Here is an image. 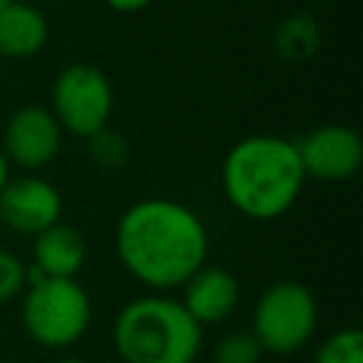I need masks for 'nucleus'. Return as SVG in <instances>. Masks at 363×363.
Instances as JSON below:
<instances>
[{
  "label": "nucleus",
  "mask_w": 363,
  "mask_h": 363,
  "mask_svg": "<svg viewBox=\"0 0 363 363\" xmlns=\"http://www.w3.org/2000/svg\"><path fill=\"white\" fill-rule=\"evenodd\" d=\"M318 329V301L309 286L298 281L269 284L252 306V337L264 354H295L301 352Z\"/></svg>",
  "instance_id": "nucleus-5"
},
{
  "label": "nucleus",
  "mask_w": 363,
  "mask_h": 363,
  "mask_svg": "<svg viewBox=\"0 0 363 363\" xmlns=\"http://www.w3.org/2000/svg\"><path fill=\"white\" fill-rule=\"evenodd\" d=\"M272 48L286 62H303L315 57L320 48V23L306 11L286 17L272 37Z\"/></svg>",
  "instance_id": "nucleus-13"
},
{
  "label": "nucleus",
  "mask_w": 363,
  "mask_h": 363,
  "mask_svg": "<svg viewBox=\"0 0 363 363\" xmlns=\"http://www.w3.org/2000/svg\"><path fill=\"white\" fill-rule=\"evenodd\" d=\"M88 244L82 233L71 224H51L34 235L31 244V269H26L31 278H77V272L85 267Z\"/></svg>",
  "instance_id": "nucleus-11"
},
{
  "label": "nucleus",
  "mask_w": 363,
  "mask_h": 363,
  "mask_svg": "<svg viewBox=\"0 0 363 363\" xmlns=\"http://www.w3.org/2000/svg\"><path fill=\"white\" fill-rule=\"evenodd\" d=\"M113 250L136 284L173 292L207 261L210 241L196 210L167 196H147L122 210Z\"/></svg>",
  "instance_id": "nucleus-1"
},
{
  "label": "nucleus",
  "mask_w": 363,
  "mask_h": 363,
  "mask_svg": "<svg viewBox=\"0 0 363 363\" xmlns=\"http://www.w3.org/2000/svg\"><path fill=\"white\" fill-rule=\"evenodd\" d=\"M306 182L298 147L275 133L238 139L221 162V190L235 213L252 221L281 218Z\"/></svg>",
  "instance_id": "nucleus-2"
},
{
  "label": "nucleus",
  "mask_w": 363,
  "mask_h": 363,
  "mask_svg": "<svg viewBox=\"0 0 363 363\" xmlns=\"http://www.w3.org/2000/svg\"><path fill=\"white\" fill-rule=\"evenodd\" d=\"M261 354H264V349L258 346L252 332L235 329L216 340L210 363H261Z\"/></svg>",
  "instance_id": "nucleus-16"
},
{
  "label": "nucleus",
  "mask_w": 363,
  "mask_h": 363,
  "mask_svg": "<svg viewBox=\"0 0 363 363\" xmlns=\"http://www.w3.org/2000/svg\"><path fill=\"white\" fill-rule=\"evenodd\" d=\"M102 3L113 11H119V14H136V11L147 9L153 0H102Z\"/></svg>",
  "instance_id": "nucleus-18"
},
{
  "label": "nucleus",
  "mask_w": 363,
  "mask_h": 363,
  "mask_svg": "<svg viewBox=\"0 0 363 363\" xmlns=\"http://www.w3.org/2000/svg\"><path fill=\"white\" fill-rule=\"evenodd\" d=\"M62 133L88 139L99 128L111 125L113 113V85L96 65L71 62L51 85V108Z\"/></svg>",
  "instance_id": "nucleus-6"
},
{
  "label": "nucleus",
  "mask_w": 363,
  "mask_h": 363,
  "mask_svg": "<svg viewBox=\"0 0 363 363\" xmlns=\"http://www.w3.org/2000/svg\"><path fill=\"white\" fill-rule=\"evenodd\" d=\"M111 340L122 363H196L204 326L190 318L179 298L147 292L116 312Z\"/></svg>",
  "instance_id": "nucleus-3"
},
{
  "label": "nucleus",
  "mask_w": 363,
  "mask_h": 363,
  "mask_svg": "<svg viewBox=\"0 0 363 363\" xmlns=\"http://www.w3.org/2000/svg\"><path fill=\"white\" fill-rule=\"evenodd\" d=\"M0 363H17V360H0Z\"/></svg>",
  "instance_id": "nucleus-23"
},
{
  "label": "nucleus",
  "mask_w": 363,
  "mask_h": 363,
  "mask_svg": "<svg viewBox=\"0 0 363 363\" xmlns=\"http://www.w3.org/2000/svg\"><path fill=\"white\" fill-rule=\"evenodd\" d=\"M0 147L11 167L40 170L57 159L62 147V128L48 108L23 105L9 116Z\"/></svg>",
  "instance_id": "nucleus-7"
},
{
  "label": "nucleus",
  "mask_w": 363,
  "mask_h": 363,
  "mask_svg": "<svg viewBox=\"0 0 363 363\" xmlns=\"http://www.w3.org/2000/svg\"><path fill=\"white\" fill-rule=\"evenodd\" d=\"M60 216H62L60 190L37 173L11 176L0 190V227L17 235L34 238L40 230L57 224Z\"/></svg>",
  "instance_id": "nucleus-8"
},
{
  "label": "nucleus",
  "mask_w": 363,
  "mask_h": 363,
  "mask_svg": "<svg viewBox=\"0 0 363 363\" xmlns=\"http://www.w3.org/2000/svg\"><path fill=\"white\" fill-rule=\"evenodd\" d=\"M26 284L20 306L26 335L43 349H71L79 343L94 318L88 289L77 278L34 275Z\"/></svg>",
  "instance_id": "nucleus-4"
},
{
  "label": "nucleus",
  "mask_w": 363,
  "mask_h": 363,
  "mask_svg": "<svg viewBox=\"0 0 363 363\" xmlns=\"http://www.w3.org/2000/svg\"><path fill=\"white\" fill-rule=\"evenodd\" d=\"M179 289H182V306L190 312V318L199 326H213L227 320L241 301L238 278L230 269L207 261Z\"/></svg>",
  "instance_id": "nucleus-10"
},
{
  "label": "nucleus",
  "mask_w": 363,
  "mask_h": 363,
  "mask_svg": "<svg viewBox=\"0 0 363 363\" xmlns=\"http://www.w3.org/2000/svg\"><path fill=\"white\" fill-rule=\"evenodd\" d=\"M57 363H88V360H82V357H62V360H57Z\"/></svg>",
  "instance_id": "nucleus-20"
},
{
  "label": "nucleus",
  "mask_w": 363,
  "mask_h": 363,
  "mask_svg": "<svg viewBox=\"0 0 363 363\" xmlns=\"http://www.w3.org/2000/svg\"><path fill=\"white\" fill-rule=\"evenodd\" d=\"M88 156L99 170H122L128 164L130 145L119 130L105 125V128H99L96 133L88 136Z\"/></svg>",
  "instance_id": "nucleus-14"
},
{
  "label": "nucleus",
  "mask_w": 363,
  "mask_h": 363,
  "mask_svg": "<svg viewBox=\"0 0 363 363\" xmlns=\"http://www.w3.org/2000/svg\"><path fill=\"white\" fill-rule=\"evenodd\" d=\"M312 363H363V332L354 326L335 329L323 337Z\"/></svg>",
  "instance_id": "nucleus-15"
},
{
  "label": "nucleus",
  "mask_w": 363,
  "mask_h": 363,
  "mask_svg": "<svg viewBox=\"0 0 363 363\" xmlns=\"http://www.w3.org/2000/svg\"><path fill=\"white\" fill-rule=\"evenodd\" d=\"M11 179V164H9V159H6V153H3V147H0V190H3V184Z\"/></svg>",
  "instance_id": "nucleus-19"
},
{
  "label": "nucleus",
  "mask_w": 363,
  "mask_h": 363,
  "mask_svg": "<svg viewBox=\"0 0 363 363\" xmlns=\"http://www.w3.org/2000/svg\"><path fill=\"white\" fill-rule=\"evenodd\" d=\"M26 269H28V267L20 261L17 252L0 247V303L17 298V295L23 292V286H26V281H28V272H26Z\"/></svg>",
  "instance_id": "nucleus-17"
},
{
  "label": "nucleus",
  "mask_w": 363,
  "mask_h": 363,
  "mask_svg": "<svg viewBox=\"0 0 363 363\" xmlns=\"http://www.w3.org/2000/svg\"><path fill=\"white\" fill-rule=\"evenodd\" d=\"M23 3H34V6H40V3H45V0H23Z\"/></svg>",
  "instance_id": "nucleus-21"
},
{
  "label": "nucleus",
  "mask_w": 363,
  "mask_h": 363,
  "mask_svg": "<svg viewBox=\"0 0 363 363\" xmlns=\"http://www.w3.org/2000/svg\"><path fill=\"white\" fill-rule=\"evenodd\" d=\"M48 43V20L34 3L11 0L0 9V57L28 60Z\"/></svg>",
  "instance_id": "nucleus-12"
},
{
  "label": "nucleus",
  "mask_w": 363,
  "mask_h": 363,
  "mask_svg": "<svg viewBox=\"0 0 363 363\" xmlns=\"http://www.w3.org/2000/svg\"><path fill=\"white\" fill-rule=\"evenodd\" d=\"M306 179L346 182L360 170L363 139L349 125H318L295 142Z\"/></svg>",
  "instance_id": "nucleus-9"
},
{
  "label": "nucleus",
  "mask_w": 363,
  "mask_h": 363,
  "mask_svg": "<svg viewBox=\"0 0 363 363\" xmlns=\"http://www.w3.org/2000/svg\"><path fill=\"white\" fill-rule=\"evenodd\" d=\"M9 3H11V0H0V9H3V6H9Z\"/></svg>",
  "instance_id": "nucleus-22"
}]
</instances>
